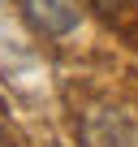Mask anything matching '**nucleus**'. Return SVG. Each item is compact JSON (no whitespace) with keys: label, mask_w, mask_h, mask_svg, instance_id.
Masks as SVG:
<instances>
[{"label":"nucleus","mask_w":138,"mask_h":147,"mask_svg":"<svg viewBox=\"0 0 138 147\" xmlns=\"http://www.w3.org/2000/svg\"><path fill=\"white\" fill-rule=\"evenodd\" d=\"M95 9H104V13H112V9H121V0H91Z\"/></svg>","instance_id":"2"},{"label":"nucleus","mask_w":138,"mask_h":147,"mask_svg":"<svg viewBox=\"0 0 138 147\" xmlns=\"http://www.w3.org/2000/svg\"><path fill=\"white\" fill-rule=\"evenodd\" d=\"M0 147H13V138H9V134H5V130H0Z\"/></svg>","instance_id":"3"},{"label":"nucleus","mask_w":138,"mask_h":147,"mask_svg":"<svg viewBox=\"0 0 138 147\" xmlns=\"http://www.w3.org/2000/svg\"><path fill=\"white\" fill-rule=\"evenodd\" d=\"M22 9L39 35H69L78 26V5L74 0H22Z\"/></svg>","instance_id":"1"}]
</instances>
